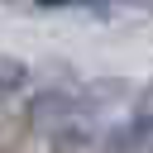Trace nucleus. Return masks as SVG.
Returning a JSON list of instances; mask_svg holds the SVG:
<instances>
[{
	"label": "nucleus",
	"mask_w": 153,
	"mask_h": 153,
	"mask_svg": "<svg viewBox=\"0 0 153 153\" xmlns=\"http://www.w3.org/2000/svg\"><path fill=\"white\" fill-rule=\"evenodd\" d=\"M29 129L53 153H91L96 139H100V115L72 86H48L29 105Z\"/></svg>",
	"instance_id": "obj_1"
},
{
	"label": "nucleus",
	"mask_w": 153,
	"mask_h": 153,
	"mask_svg": "<svg viewBox=\"0 0 153 153\" xmlns=\"http://www.w3.org/2000/svg\"><path fill=\"white\" fill-rule=\"evenodd\" d=\"M115 148H120V153H153V76L139 86L134 110H129V124L120 129Z\"/></svg>",
	"instance_id": "obj_2"
},
{
	"label": "nucleus",
	"mask_w": 153,
	"mask_h": 153,
	"mask_svg": "<svg viewBox=\"0 0 153 153\" xmlns=\"http://www.w3.org/2000/svg\"><path fill=\"white\" fill-rule=\"evenodd\" d=\"M29 62L19 57V53H0V105H10L14 96H24L29 91Z\"/></svg>",
	"instance_id": "obj_3"
},
{
	"label": "nucleus",
	"mask_w": 153,
	"mask_h": 153,
	"mask_svg": "<svg viewBox=\"0 0 153 153\" xmlns=\"http://www.w3.org/2000/svg\"><path fill=\"white\" fill-rule=\"evenodd\" d=\"M86 10L105 14V19H143V14H153V0H91Z\"/></svg>",
	"instance_id": "obj_4"
},
{
	"label": "nucleus",
	"mask_w": 153,
	"mask_h": 153,
	"mask_svg": "<svg viewBox=\"0 0 153 153\" xmlns=\"http://www.w3.org/2000/svg\"><path fill=\"white\" fill-rule=\"evenodd\" d=\"M38 10H86L91 0H33Z\"/></svg>",
	"instance_id": "obj_5"
}]
</instances>
